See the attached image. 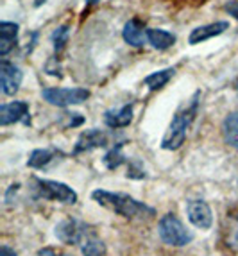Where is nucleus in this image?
I'll return each mask as SVG.
<instances>
[{
    "label": "nucleus",
    "instance_id": "20e7f679",
    "mask_svg": "<svg viewBox=\"0 0 238 256\" xmlns=\"http://www.w3.org/2000/svg\"><path fill=\"white\" fill-rule=\"evenodd\" d=\"M34 190L36 196L42 199H48V201H58L63 204H76L77 202V194L76 190L60 181L52 180H42V178H34Z\"/></svg>",
    "mask_w": 238,
    "mask_h": 256
},
{
    "label": "nucleus",
    "instance_id": "f8f14e48",
    "mask_svg": "<svg viewBox=\"0 0 238 256\" xmlns=\"http://www.w3.org/2000/svg\"><path fill=\"white\" fill-rule=\"evenodd\" d=\"M228 29H230V24H228V22H215V24H208V26H200L190 32L188 43H190V45H197V43H202V42H206V40L222 34V32H226Z\"/></svg>",
    "mask_w": 238,
    "mask_h": 256
},
{
    "label": "nucleus",
    "instance_id": "4be33fe9",
    "mask_svg": "<svg viewBox=\"0 0 238 256\" xmlns=\"http://www.w3.org/2000/svg\"><path fill=\"white\" fill-rule=\"evenodd\" d=\"M68 36H70V29H68V26H61L54 30V34H52V43H54L56 54H60V52L66 47Z\"/></svg>",
    "mask_w": 238,
    "mask_h": 256
},
{
    "label": "nucleus",
    "instance_id": "39448f33",
    "mask_svg": "<svg viewBox=\"0 0 238 256\" xmlns=\"http://www.w3.org/2000/svg\"><path fill=\"white\" fill-rule=\"evenodd\" d=\"M42 95L48 104L58 108L76 106L90 98V92L86 88H45Z\"/></svg>",
    "mask_w": 238,
    "mask_h": 256
},
{
    "label": "nucleus",
    "instance_id": "f257e3e1",
    "mask_svg": "<svg viewBox=\"0 0 238 256\" xmlns=\"http://www.w3.org/2000/svg\"><path fill=\"white\" fill-rule=\"evenodd\" d=\"M94 201H97L100 206L108 208L113 214L120 215L129 220H136V218H152L156 215V210L147 206L145 202L136 201L134 197L129 194L122 192H108V190H95L92 194Z\"/></svg>",
    "mask_w": 238,
    "mask_h": 256
},
{
    "label": "nucleus",
    "instance_id": "6ab92c4d",
    "mask_svg": "<svg viewBox=\"0 0 238 256\" xmlns=\"http://www.w3.org/2000/svg\"><path fill=\"white\" fill-rule=\"evenodd\" d=\"M174 74H176L174 68L160 70V72H154V74H150V76L145 77L144 84L147 86L150 92H158V90H162V88H165V86L168 84V81L174 77Z\"/></svg>",
    "mask_w": 238,
    "mask_h": 256
},
{
    "label": "nucleus",
    "instance_id": "b1692460",
    "mask_svg": "<svg viewBox=\"0 0 238 256\" xmlns=\"http://www.w3.org/2000/svg\"><path fill=\"white\" fill-rule=\"evenodd\" d=\"M38 256H70V254H64V252H58L56 249L52 248H45L38 252Z\"/></svg>",
    "mask_w": 238,
    "mask_h": 256
},
{
    "label": "nucleus",
    "instance_id": "6e6552de",
    "mask_svg": "<svg viewBox=\"0 0 238 256\" xmlns=\"http://www.w3.org/2000/svg\"><path fill=\"white\" fill-rule=\"evenodd\" d=\"M24 74L16 64L8 60L0 61V86H2V94L4 95H14L20 90Z\"/></svg>",
    "mask_w": 238,
    "mask_h": 256
},
{
    "label": "nucleus",
    "instance_id": "f3484780",
    "mask_svg": "<svg viewBox=\"0 0 238 256\" xmlns=\"http://www.w3.org/2000/svg\"><path fill=\"white\" fill-rule=\"evenodd\" d=\"M222 136L224 142L234 150H238V111H233L222 122Z\"/></svg>",
    "mask_w": 238,
    "mask_h": 256
},
{
    "label": "nucleus",
    "instance_id": "9b49d317",
    "mask_svg": "<svg viewBox=\"0 0 238 256\" xmlns=\"http://www.w3.org/2000/svg\"><path fill=\"white\" fill-rule=\"evenodd\" d=\"M147 30H149V29H145L144 22L132 18V20H129L128 24L124 26L122 38H124V42L128 43V45L140 48V47H144L145 43L149 42V38H147Z\"/></svg>",
    "mask_w": 238,
    "mask_h": 256
},
{
    "label": "nucleus",
    "instance_id": "aec40b11",
    "mask_svg": "<svg viewBox=\"0 0 238 256\" xmlns=\"http://www.w3.org/2000/svg\"><path fill=\"white\" fill-rule=\"evenodd\" d=\"M122 149H124V144L118 142L115 147H111V149L104 154L102 162H104V165H106L110 170H115V168H118V166L122 165V163H126V156H124Z\"/></svg>",
    "mask_w": 238,
    "mask_h": 256
},
{
    "label": "nucleus",
    "instance_id": "a878e982",
    "mask_svg": "<svg viewBox=\"0 0 238 256\" xmlns=\"http://www.w3.org/2000/svg\"><path fill=\"white\" fill-rule=\"evenodd\" d=\"M100 0H84V4H86V8H90V6H95V4H98Z\"/></svg>",
    "mask_w": 238,
    "mask_h": 256
},
{
    "label": "nucleus",
    "instance_id": "dca6fc26",
    "mask_svg": "<svg viewBox=\"0 0 238 256\" xmlns=\"http://www.w3.org/2000/svg\"><path fill=\"white\" fill-rule=\"evenodd\" d=\"M58 156H61V152L56 149H36L29 154L27 166H30V168H45L52 162H56Z\"/></svg>",
    "mask_w": 238,
    "mask_h": 256
},
{
    "label": "nucleus",
    "instance_id": "5701e85b",
    "mask_svg": "<svg viewBox=\"0 0 238 256\" xmlns=\"http://www.w3.org/2000/svg\"><path fill=\"white\" fill-rule=\"evenodd\" d=\"M226 11H228L233 18H236L238 20V0H230V2L226 4Z\"/></svg>",
    "mask_w": 238,
    "mask_h": 256
},
{
    "label": "nucleus",
    "instance_id": "423d86ee",
    "mask_svg": "<svg viewBox=\"0 0 238 256\" xmlns=\"http://www.w3.org/2000/svg\"><path fill=\"white\" fill-rule=\"evenodd\" d=\"M56 236L58 240L66 246H76V244H82L88 236L94 235V231L90 230L86 222L77 220V218H66V220L60 222L56 226Z\"/></svg>",
    "mask_w": 238,
    "mask_h": 256
},
{
    "label": "nucleus",
    "instance_id": "7ed1b4c3",
    "mask_svg": "<svg viewBox=\"0 0 238 256\" xmlns=\"http://www.w3.org/2000/svg\"><path fill=\"white\" fill-rule=\"evenodd\" d=\"M158 233L166 246H174V248H183V246H188L194 240V235L184 228V224L174 214H166L160 218Z\"/></svg>",
    "mask_w": 238,
    "mask_h": 256
},
{
    "label": "nucleus",
    "instance_id": "f03ea898",
    "mask_svg": "<svg viewBox=\"0 0 238 256\" xmlns=\"http://www.w3.org/2000/svg\"><path fill=\"white\" fill-rule=\"evenodd\" d=\"M199 98H200V92H196L194 97L186 104H183V106L176 111L174 118H172V122H170L168 129L165 132V136L162 140V149L178 150L184 144L188 129H190L192 122L196 120L197 111H199Z\"/></svg>",
    "mask_w": 238,
    "mask_h": 256
},
{
    "label": "nucleus",
    "instance_id": "1a4fd4ad",
    "mask_svg": "<svg viewBox=\"0 0 238 256\" xmlns=\"http://www.w3.org/2000/svg\"><path fill=\"white\" fill-rule=\"evenodd\" d=\"M29 104L24 100H13V102L2 104L0 108V126L2 128L18 124V122L29 124Z\"/></svg>",
    "mask_w": 238,
    "mask_h": 256
},
{
    "label": "nucleus",
    "instance_id": "412c9836",
    "mask_svg": "<svg viewBox=\"0 0 238 256\" xmlns=\"http://www.w3.org/2000/svg\"><path fill=\"white\" fill-rule=\"evenodd\" d=\"M82 256H106V246L98 236H95V233L92 236L82 242L81 246Z\"/></svg>",
    "mask_w": 238,
    "mask_h": 256
},
{
    "label": "nucleus",
    "instance_id": "ddd939ff",
    "mask_svg": "<svg viewBox=\"0 0 238 256\" xmlns=\"http://www.w3.org/2000/svg\"><path fill=\"white\" fill-rule=\"evenodd\" d=\"M104 122L108 128L120 129L128 128L132 122V104H124L116 110H110L104 113Z\"/></svg>",
    "mask_w": 238,
    "mask_h": 256
},
{
    "label": "nucleus",
    "instance_id": "bb28decb",
    "mask_svg": "<svg viewBox=\"0 0 238 256\" xmlns=\"http://www.w3.org/2000/svg\"><path fill=\"white\" fill-rule=\"evenodd\" d=\"M234 88H236V94H238V79H236V84H234Z\"/></svg>",
    "mask_w": 238,
    "mask_h": 256
},
{
    "label": "nucleus",
    "instance_id": "0eeeda50",
    "mask_svg": "<svg viewBox=\"0 0 238 256\" xmlns=\"http://www.w3.org/2000/svg\"><path fill=\"white\" fill-rule=\"evenodd\" d=\"M186 214H188V220L194 224L199 230H210L213 224V214L212 208L206 201L202 199H192L186 202Z\"/></svg>",
    "mask_w": 238,
    "mask_h": 256
},
{
    "label": "nucleus",
    "instance_id": "4468645a",
    "mask_svg": "<svg viewBox=\"0 0 238 256\" xmlns=\"http://www.w3.org/2000/svg\"><path fill=\"white\" fill-rule=\"evenodd\" d=\"M18 40V24L0 22V56L4 58L13 50Z\"/></svg>",
    "mask_w": 238,
    "mask_h": 256
},
{
    "label": "nucleus",
    "instance_id": "9d476101",
    "mask_svg": "<svg viewBox=\"0 0 238 256\" xmlns=\"http://www.w3.org/2000/svg\"><path fill=\"white\" fill-rule=\"evenodd\" d=\"M108 146V134L100 129H88L82 131L81 136L77 138V144L74 147V154L90 152V150L98 149V147Z\"/></svg>",
    "mask_w": 238,
    "mask_h": 256
},
{
    "label": "nucleus",
    "instance_id": "a211bd4d",
    "mask_svg": "<svg viewBox=\"0 0 238 256\" xmlns=\"http://www.w3.org/2000/svg\"><path fill=\"white\" fill-rule=\"evenodd\" d=\"M147 38L156 50H166L176 43V36L163 29H149L147 30Z\"/></svg>",
    "mask_w": 238,
    "mask_h": 256
},
{
    "label": "nucleus",
    "instance_id": "393cba45",
    "mask_svg": "<svg viewBox=\"0 0 238 256\" xmlns=\"http://www.w3.org/2000/svg\"><path fill=\"white\" fill-rule=\"evenodd\" d=\"M0 256H18V254L13 251V249L9 248V246H2V249H0Z\"/></svg>",
    "mask_w": 238,
    "mask_h": 256
},
{
    "label": "nucleus",
    "instance_id": "2eb2a0df",
    "mask_svg": "<svg viewBox=\"0 0 238 256\" xmlns=\"http://www.w3.org/2000/svg\"><path fill=\"white\" fill-rule=\"evenodd\" d=\"M224 235L228 248L238 249V206L228 210L224 218Z\"/></svg>",
    "mask_w": 238,
    "mask_h": 256
}]
</instances>
